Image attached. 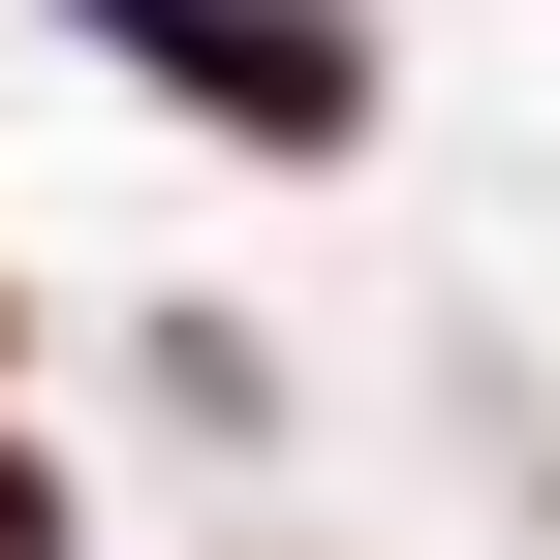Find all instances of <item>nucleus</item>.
Masks as SVG:
<instances>
[{
    "label": "nucleus",
    "mask_w": 560,
    "mask_h": 560,
    "mask_svg": "<svg viewBox=\"0 0 560 560\" xmlns=\"http://www.w3.org/2000/svg\"><path fill=\"white\" fill-rule=\"evenodd\" d=\"M62 62L156 94L187 156H249V187H342L405 125V32H374V0H62Z\"/></svg>",
    "instance_id": "1"
},
{
    "label": "nucleus",
    "mask_w": 560,
    "mask_h": 560,
    "mask_svg": "<svg viewBox=\"0 0 560 560\" xmlns=\"http://www.w3.org/2000/svg\"><path fill=\"white\" fill-rule=\"evenodd\" d=\"M0 560H94V436H62L32 374H0Z\"/></svg>",
    "instance_id": "2"
},
{
    "label": "nucleus",
    "mask_w": 560,
    "mask_h": 560,
    "mask_svg": "<svg viewBox=\"0 0 560 560\" xmlns=\"http://www.w3.org/2000/svg\"><path fill=\"white\" fill-rule=\"evenodd\" d=\"M0 374H32V280H0Z\"/></svg>",
    "instance_id": "3"
}]
</instances>
